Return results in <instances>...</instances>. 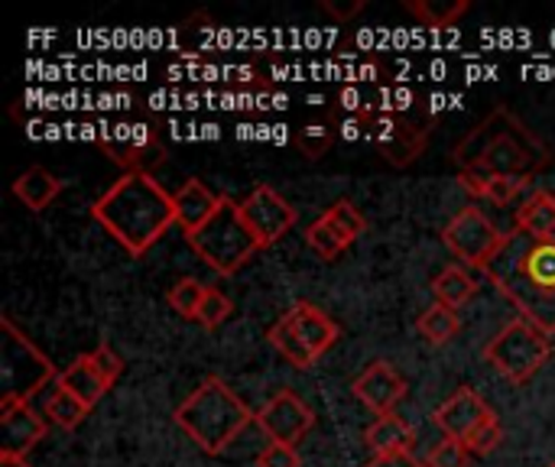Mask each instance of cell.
<instances>
[{"mask_svg": "<svg viewBox=\"0 0 555 467\" xmlns=\"http://www.w3.org/2000/svg\"><path fill=\"white\" fill-rule=\"evenodd\" d=\"M491 406L472 390V387H462L455 390L442 406H436L433 419L436 426L442 429L446 439H459V442H468L488 419H491Z\"/></svg>", "mask_w": 555, "mask_h": 467, "instance_id": "cell-14", "label": "cell"}, {"mask_svg": "<svg viewBox=\"0 0 555 467\" xmlns=\"http://www.w3.org/2000/svg\"><path fill=\"white\" fill-rule=\"evenodd\" d=\"M49 432V423L29 406V403H10L0 400V455L26 458Z\"/></svg>", "mask_w": 555, "mask_h": 467, "instance_id": "cell-13", "label": "cell"}, {"mask_svg": "<svg viewBox=\"0 0 555 467\" xmlns=\"http://www.w3.org/2000/svg\"><path fill=\"white\" fill-rule=\"evenodd\" d=\"M354 397L377 416H390L403 400H406V380L400 377L397 367L387 361H374L358 380H354Z\"/></svg>", "mask_w": 555, "mask_h": 467, "instance_id": "cell-15", "label": "cell"}, {"mask_svg": "<svg viewBox=\"0 0 555 467\" xmlns=\"http://www.w3.org/2000/svg\"><path fill=\"white\" fill-rule=\"evenodd\" d=\"M205 293H208V286H205L202 280L185 276V280H179V283L169 289L166 302H169V309H172L176 315H182V319H192V322H195V319H198V306H202Z\"/></svg>", "mask_w": 555, "mask_h": 467, "instance_id": "cell-29", "label": "cell"}, {"mask_svg": "<svg viewBox=\"0 0 555 467\" xmlns=\"http://www.w3.org/2000/svg\"><path fill=\"white\" fill-rule=\"evenodd\" d=\"M504 237H507V234H504L478 205L462 208V211L446 224V231H442V244H446L462 263H468V267H475V270H485V267L494 260V254L501 250Z\"/></svg>", "mask_w": 555, "mask_h": 467, "instance_id": "cell-8", "label": "cell"}, {"mask_svg": "<svg viewBox=\"0 0 555 467\" xmlns=\"http://www.w3.org/2000/svg\"><path fill=\"white\" fill-rule=\"evenodd\" d=\"M335 143V130L328 124H306L296 130V150L306 159H322Z\"/></svg>", "mask_w": 555, "mask_h": 467, "instance_id": "cell-30", "label": "cell"}, {"mask_svg": "<svg viewBox=\"0 0 555 467\" xmlns=\"http://www.w3.org/2000/svg\"><path fill=\"white\" fill-rule=\"evenodd\" d=\"M267 338H270L273 351H276L286 364H293L296 371H309L312 364H319V358L302 345V338L293 332V325H289L286 319L273 322V325H270V332H267Z\"/></svg>", "mask_w": 555, "mask_h": 467, "instance_id": "cell-24", "label": "cell"}, {"mask_svg": "<svg viewBox=\"0 0 555 467\" xmlns=\"http://www.w3.org/2000/svg\"><path fill=\"white\" fill-rule=\"evenodd\" d=\"M88 358H91L94 371L104 377V384H107V387H114V384L120 380V374H124V361L117 358V351H114L111 345H98L94 351H88Z\"/></svg>", "mask_w": 555, "mask_h": 467, "instance_id": "cell-34", "label": "cell"}, {"mask_svg": "<svg viewBox=\"0 0 555 467\" xmlns=\"http://www.w3.org/2000/svg\"><path fill=\"white\" fill-rule=\"evenodd\" d=\"M231 312H234V302L221 293V289H211L208 286V293H205V299H202V306H198V325L202 328H208V332H215V328H221L228 319H231Z\"/></svg>", "mask_w": 555, "mask_h": 467, "instance_id": "cell-32", "label": "cell"}, {"mask_svg": "<svg viewBox=\"0 0 555 467\" xmlns=\"http://www.w3.org/2000/svg\"><path fill=\"white\" fill-rule=\"evenodd\" d=\"M416 328H420V335L429 341V345H436V348H442V345H449L452 338H459V332H462V319H459V312L455 309H449V306H429L423 315H420V322H416Z\"/></svg>", "mask_w": 555, "mask_h": 467, "instance_id": "cell-25", "label": "cell"}, {"mask_svg": "<svg viewBox=\"0 0 555 467\" xmlns=\"http://www.w3.org/2000/svg\"><path fill=\"white\" fill-rule=\"evenodd\" d=\"M364 442L371 445L374 455H397V452H413L416 436L406 426V419L390 413V416H377L374 419V426L364 432Z\"/></svg>", "mask_w": 555, "mask_h": 467, "instance_id": "cell-21", "label": "cell"}, {"mask_svg": "<svg viewBox=\"0 0 555 467\" xmlns=\"http://www.w3.org/2000/svg\"><path fill=\"white\" fill-rule=\"evenodd\" d=\"M59 380L52 361L13 325L10 315L0 319V400L29 403L39 390Z\"/></svg>", "mask_w": 555, "mask_h": 467, "instance_id": "cell-5", "label": "cell"}, {"mask_svg": "<svg viewBox=\"0 0 555 467\" xmlns=\"http://www.w3.org/2000/svg\"><path fill=\"white\" fill-rule=\"evenodd\" d=\"M101 146L107 150V156L124 166L127 172H143L153 176V166L166 163V146L159 143L156 130H150L146 124H124L104 133Z\"/></svg>", "mask_w": 555, "mask_h": 467, "instance_id": "cell-11", "label": "cell"}, {"mask_svg": "<svg viewBox=\"0 0 555 467\" xmlns=\"http://www.w3.org/2000/svg\"><path fill=\"white\" fill-rule=\"evenodd\" d=\"M403 7L429 29L452 26L462 13H468V0H406Z\"/></svg>", "mask_w": 555, "mask_h": 467, "instance_id": "cell-26", "label": "cell"}, {"mask_svg": "<svg viewBox=\"0 0 555 467\" xmlns=\"http://www.w3.org/2000/svg\"><path fill=\"white\" fill-rule=\"evenodd\" d=\"M257 467H302V462H299V452H296V449H289V445H273V442H270V445L260 452Z\"/></svg>", "mask_w": 555, "mask_h": 467, "instance_id": "cell-36", "label": "cell"}, {"mask_svg": "<svg viewBox=\"0 0 555 467\" xmlns=\"http://www.w3.org/2000/svg\"><path fill=\"white\" fill-rule=\"evenodd\" d=\"M257 426L260 432L273 442V445H289L296 449L315 426L312 410L302 403L299 393L293 390H280L260 413H257Z\"/></svg>", "mask_w": 555, "mask_h": 467, "instance_id": "cell-12", "label": "cell"}, {"mask_svg": "<svg viewBox=\"0 0 555 467\" xmlns=\"http://www.w3.org/2000/svg\"><path fill=\"white\" fill-rule=\"evenodd\" d=\"M546 166H550L546 143L520 117H514L504 127V133L488 146V153L478 159V166L468 169V172H478V176H511V179L533 182Z\"/></svg>", "mask_w": 555, "mask_h": 467, "instance_id": "cell-7", "label": "cell"}, {"mask_svg": "<svg viewBox=\"0 0 555 467\" xmlns=\"http://www.w3.org/2000/svg\"><path fill=\"white\" fill-rule=\"evenodd\" d=\"M241 215L247 221V228L254 231V237L260 241V247H273L276 241H283L296 221H299V211L270 185H257L244 202H241Z\"/></svg>", "mask_w": 555, "mask_h": 467, "instance_id": "cell-10", "label": "cell"}, {"mask_svg": "<svg viewBox=\"0 0 555 467\" xmlns=\"http://www.w3.org/2000/svg\"><path fill=\"white\" fill-rule=\"evenodd\" d=\"M367 467H426L413 452H397V455H374Z\"/></svg>", "mask_w": 555, "mask_h": 467, "instance_id": "cell-38", "label": "cell"}, {"mask_svg": "<svg viewBox=\"0 0 555 467\" xmlns=\"http://www.w3.org/2000/svg\"><path fill=\"white\" fill-rule=\"evenodd\" d=\"M367 130H371L380 156L390 166H397V169H403L413 159H420L423 150H426V140H429V124L403 117V114H390V111L371 114V127Z\"/></svg>", "mask_w": 555, "mask_h": 467, "instance_id": "cell-9", "label": "cell"}, {"mask_svg": "<svg viewBox=\"0 0 555 467\" xmlns=\"http://www.w3.org/2000/svg\"><path fill=\"white\" fill-rule=\"evenodd\" d=\"M501 442H504V429H501L498 416H491V419L465 442V449H468L472 455H491Z\"/></svg>", "mask_w": 555, "mask_h": 467, "instance_id": "cell-35", "label": "cell"}, {"mask_svg": "<svg viewBox=\"0 0 555 467\" xmlns=\"http://www.w3.org/2000/svg\"><path fill=\"white\" fill-rule=\"evenodd\" d=\"M185 241L195 250V257L205 260L218 276H234L263 250L241 215V202H234L228 195H224L221 208L198 231L185 234Z\"/></svg>", "mask_w": 555, "mask_h": 467, "instance_id": "cell-4", "label": "cell"}, {"mask_svg": "<svg viewBox=\"0 0 555 467\" xmlns=\"http://www.w3.org/2000/svg\"><path fill=\"white\" fill-rule=\"evenodd\" d=\"M517 228L533 237H553L555 234V195L546 189H533L517 211Z\"/></svg>", "mask_w": 555, "mask_h": 467, "instance_id": "cell-22", "label": "cell"}, {"mask_svg": "<svg viewBox=\"0 0 555 467\" xmlns=\"http://www.w3.org/2000/svg\"><path fill=\"white\" fill-rule=\"evenodd\" d=\"M306 244H309V250L315 254V257H322V260H338L345 250H348V244L319 218V221H312L309 228H306Z\"/></svg>", "mask_w": 555, "mask_h": 467, "instance_id": "cell-31", "label": "cell"}, {"mask_svg": "<svg viewBox=\"0 0 555 467\" xmlns=\"http://www.w3.org/2000/svg\"><path fill=\"white\" fill-rule=\"evenodd\" d=\"M485 276L520 309V319L555 335V241L514 228Z\"/></svg>", "mask_w": 555, "mask_h": 467, "instance_id": "cell-1", "label": "cell"}, {"mask_svg": "<svg viewBox=\"0 0 555 467\" xmlns=\"http://www.w3.org/2000/svg\"><path fill=\"white\" fill-rule=\"evenodd\" d=\"M546 467H555V462H553V465H546Z\"/></svg>", "mask_w": 555, "mask_h": 467, "instance_id": "cell-40", "label": "cell"}, {"mask_svg": "<svg viewBox=\"0 0 555 467\" xmlns=\"http://www.w3.org/2000/svg\"><path fill=\"white\" fill-rule=\"evenodd\" d=\"M478 293V280L465 270V267H446L436 280H433V296L439 306L449 309H462L468 299H475Z\"/></svg>", "mask_w": 555, "mask_h": 467, "instance_id": "cell-23", "label": "cell"}, {"mask_svg": "<svg viewBox=\"0 0 555 467\" xmlns=\"http://www.w3.org/2000/svg\"><path fill=\"white\" fill-rule=\"evenodd\" d=\"M553 241H555V234H553Z\"/></svg>", "mask_w": 555, "mask_h": 467, "instance_id": "cell-41", "label": "cell"}, {"mask_svg": "<svg viewBox=\"0 0 555 467\" xmlns=\"http://www.w3.org/2000/svg\"><path fill=\"white\" fill-rule=\"evenodd\" d=\"M88 413H91V410H88L78 397H72L68 390L52 387V397L46 400V416H49V423H52V426H59V429L72 432V429H78V426L85 423V416H88Z\"/></svg>", "mask_w": 555, "mask_h": 467, "instance_id": "cell-28", "label": "cell"}, {"mask_svg": "<svg viewBox=\"0 0 555 467\" xmlns=\"http://www.w3.org/2000/svg\"><path fill=\"white\" fill-rule=\"evenodd\" d=\"M468 462H472V452L465 449V442H459V439H442V442L429 452L426 467H468Z\"/></svg>", "mask_w": 555, "mask_h": 467, "instance_id": "cell-33", "label": "cell"}, {"mask_svg": "<svg viewBox=\"0 0 555 467\" xmlns=\"http://www.w3.org/2000/svg\"><path fill=\"white\" fill-rule=\"evenodd\" d=\"M553 354V345H550V335L543 328H537L533 322L527 319H514L507 322L485 348V361L501 374L507 377L511 384H527L533 380L546 361Z\"/></svg>", "mask_w": 555, "mask_h": 467, "instance_id": "cell-6", "label": "cell"}, {"mask_svg": "<svg viewBox=\"0 0 555 467\" xmlns=\"http://www.w3.org/2000/svg\"><path fill=\"white\" fill-rule=\"evenodd\" d=\"M283 319L293 325V332L302 338V345H306L315 358H322L325 351H332L335 341L341 338L338 325H335L319 306H312V302H293L289 312H286Z\"/></svg>", "mask_w": 555, "mask_h": 467, "instance_id": "cell-16", "label": "cell"}, {"mask_svg": "<svg viewBox=\"0 0 555 467\" xmlns=\"http://www.w3.org/2000/svg\"><path fill=\"white\" fill-rule=\"evenodd\" d=\"M459 182L468 195L494 202L498 208H507L520 192L530 185L527 179H511V176H478V172H459Z\"/></svg>", "mask_w": 555, "mask_h": 467, "instance_id": "cell-20", "label": "cell"}, {"mask_svg": "<svg viewBox=\"0 0 555 467\" xmlns=\"http://www.w3.org/2000/svg\"><path fill=\"white\" fill-rule=\"evenodd\" d=\"M367 7V0H351V3H335V0H322V10L332 16V20H338V23H348L351 16H358L361 10Z\"/></svg>", "mask_w": 555, "mask_h": 467, "instance_id": "cell-37", "label": "cell"}, {"mask_svg": "<svg viewBox=\"0 0 555 467\" xmlns=\"http://www.w3.org/2000/svg\"><path fill=\"white\" fill-rule=\"evenodd\" d=\"M172 419L205 455H221L241 439L247 426L257 423L250 406L221 377L198 384V390L176 406Z\"/></svg>", "mask_w": 555, "mask_h": 467, "instance_id": "cell-3", "label": "cell"}, {"mask_svg": "<svg viewBox=\"0 0 555 467\" xmlns=\"http://www.w3.org/2000/svg\"><path fill=\"white\" fill-rule=\"evenodd\" d=\"M172 202H176V224L192 234L198 231L224 202V195H218L215 189H208L202 179H189L179 192H172Z\"/></svg>", "mask_w": 555, "mask_h": 467, "instance_id": "cell-17", "label": "cell"}, {"mask_svg": "<svg viewBox=\"0 0 555 467\" xmlns=\"http://www.w3.org/2000/svg\"><path fill=\"white\" fill-rule=\"evenodd\" d=\"M91 218L130 257H143L176 224V202L153 176L124 172L91 205Z\"/></svg>", "mask_w": 555, "mask_h": 467, "instance_id": "cell-2", "label": "cell"}, {"mask_svg": "<svg viewBox=\"0 0 555 467\" xmlns=\"http://www.w3.org/2000/svg\"><path fill=\"white\" fill-rule=\"evenodd\" d=\"M55 387H59V390H68L72 397H78L88 410H94V406L104 400V393L111 390V387L104 384V377L94 371V364H91L88 354H81V358L72 361L65 371H59Z\"/></svg>", "mask_w": 555, "mask_h": 467, "instance_id": "cell-19", "label": "cell"}, {"mask_svg": "<svg viewBox=\"0 0 555 467\" xmlns=\"http://www.w3.org/2000/svg\"><path fill=\"white\" fill-rule=\"evenodd\" d=\"M0 467H29L26 458H10V455H0Z\"/></svg>", "mask_w": 555, "mask_h": 467, "instance_id": "cell-39", "label": "cell"}, {"mask_svg": "<svg viewBox=\"0 0 555 467\" xmlns=\"http://www.w3.org/2000/svg\"><path fill=\"white\" fill-rule=\"evenodd\" d=\"M322 221L351 247L364 231H367V218L361 215V208L351 202V198H338L332 208H325V215H322Z\"/></svg>", "mask_w": 555, "mask_h": 467, "instance_id": "cell-27", "label": "cell"}, {"mask_svg": "<svg viewBox=\"0 0 555 467\" xmlns=\"http://www.w3.org/2000/svg\"><path fill=\"white\" fill-rule=\"evenodd\" d=\"M62 189H65V182H62L59 176H52V172L42 169V166H29L26 172L16 176V182H13V198H16L26 211L39 215V211H46V208L62 195Z\"/></svg>", "mask_w": 555, "mask_h": 467, "instance_id": "cell-18", "label": "cell"}]
</instances>
